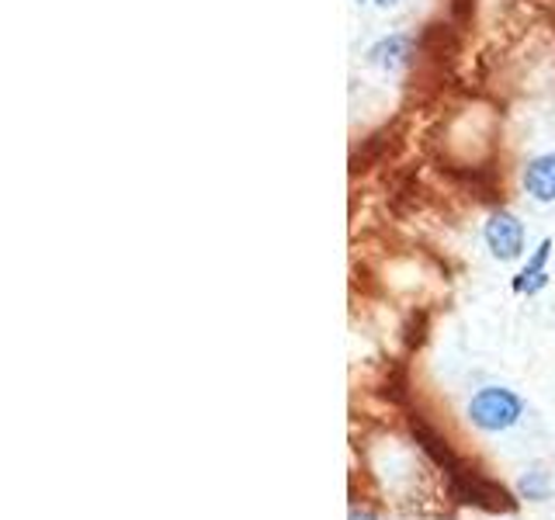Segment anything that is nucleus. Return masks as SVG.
I'll list each match as a JSON object with an SVG mask.
<instances>
[{
  "label": "nucleus",
  "mask_w": 555,
  "mask_h": 520,
  "mask_svg": "<svg viewBox=\"0 0 555 520\" xmlns=\"http://www.w3.org/2000/svg\"><path fill=\"white\" fill-rule=\"evenodd\" d=\"M465 416H468V424L482 433H503L520 424V416H525V399L507 386H482L473 392V399H468Z\"/></svg>",
  "instance_id": "obj_1"
},
{
  "label": "nucleus",
  "mask_w": 555,
  "mask_h": 520,
  "mask_svg": "<svg viewBox=\"0 0 555 520\" xmlns=\"http://www.w3.org/2000/svg\"><path fill=\"white\" fill-rule=\"evenodd\" d=\"M517 496L531 503H545L552 496V476L545 472V465L525 468V476L517 479Z\"/></svg>",
  "instance_id": "obj_7"
},
{
  "label": "nucleus",
  "mask_w": 555,
  "mask_h": 520,
  "mask_svg": "<svg viewBox=\"0 0 555 520\" xmlns=\"http://www.w3.org/2000/svg\"><path fill=\"white\" fill-rule=\"evenodd\" d=\"M520 191L534 205H555V150L528 156L520 167Z\"/></svg>",
  "instance_id": "obj_6"
},
{
  "label": "nucleus",
  "mask_w": 555,
  "mask_h": 520,
  "mask_svg": "<svg viewBox=\"0 0 555 520\" xmlns=\"http://www.w3.org/2000/svg\"><path fill=\"white\" fill-rule=\"evenodd\" d=\"M354 4H372V0H354Z\"/></svg>",
  "instance_id": "obj_10"
},
{
  "label": "nucleus",
  "mask_w": 555,
  "mask_h": 520,
  "mask_svg": "<svg viewBox=\"0 0 555 520\" xmlns=\"http://www.w3.org/2000/svg\"><path fill=\"white\" fill-rule=\"evenodd\" d=\"M482 243L493 260L514 264V260H520L528 250V225L520 222V216L511 212V208H493L482 222Z\"/></svg>",
  "instance_id": "obj_3"
},
{
  "label": "nucleus",
  "mask_w": 555,
  "mask_h": 520,
  "mask_svg": "<svg viewBox=\"0 0 555 520\" xmlns=\"http://www.w3.org/2000/svg\"><path fill=\"white\" fill-rule=\"evenodd\" d=\"M552 253H555V239L552 236H542L534 243V250L528 253V260L520 264V271L511 277V291L514 295H525V299H534L538 291H545L552 274H548V264H552Z\"/></svg>",
  "instance_id": "obj_5"
},
{
  "label": "nucleus",
  "mask_w": 555,
  "mask_h": 520,
  "mask_svg": "<svg viewBox=\"0 0 555 520\" xmlns=\"http://www.w3.org/2000/svg\"><path fill=\"white\" fill-rule=\"evenodd\" d=\"M347 520H378V517H375L372 510H358V507H354V510H351V517H347Z\"/></svg>",
  "instance_id": "obj_8"
},
{
  "label": "nucleus",
  "mask_w": 555,
  "mask_h": 520,
  "mask_svg": "<svg viewBox=\"0 0 555 520\" xmlns=\"http://www.w3.org/2000/svg\"><path fill=\"white\" fill-rule=\"evenodd\" d=\"M413 60H416V35L406 28L378 35V39H372L369 49H364V66H372L386 77L403 74Z\"/></svg>",
  "instance_id": "obj_4"
},
{
  "label": "nucleus",
  "mask_w": 555,
  "mask_h": 520,
  "mask_svg": "<svg viewBox=\"0 0 555 520\" xmlns=\"http://www.w3.org/2000/svg\"><path fill=\"white\" fill-rule=\"evenodd\" d=\"M372 4H375L378 11H389V8H396V4H399V0H372Z\"/></svg>",
  "instance_id": "obj_9"
},
{
  "label": "nucleus",
  "mask_w": 555,
  "mask_h": 520,
  "mask_svg": "<svg viewBox=\"0 0 555 520\" xmlns=\"http://www.w3.org/2000/svg\"><path fill=\"white\" fill-rule=\"evenodd\" d=\"M451 485V496L465 507H479V510H490V514H511L517 510V499L503 482L482 476V472H468L465 465H459L455 472L448 476Z\"/></svg>",
  "instance_id": "obj_2"
}]
</instances>
